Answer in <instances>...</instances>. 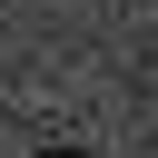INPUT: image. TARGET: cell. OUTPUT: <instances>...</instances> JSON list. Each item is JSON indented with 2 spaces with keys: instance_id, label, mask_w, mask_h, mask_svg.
Here are the masks:
<instances>
[{
  "instance_id": "cell-1",
  "label": "cell",
  "mask_w": 158,
  "mask_h": 158,
  "mask_svg": "<svg viewBox=\"0 0 158 158\" xmlns=\"http://www.w3.org/2000/svg\"><path fill=\"white\" fill-rule=\"evenodd\" d=\"M49 158H59V148H49Z\"/></svg>"
}]
</instances>
